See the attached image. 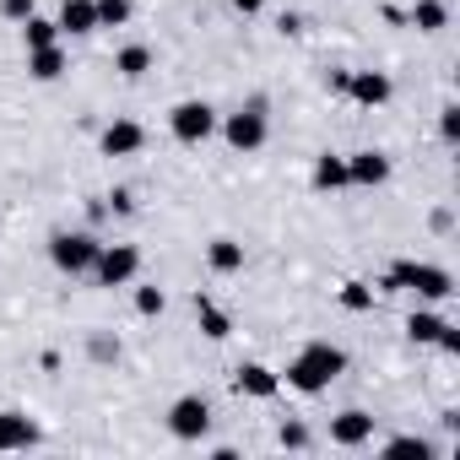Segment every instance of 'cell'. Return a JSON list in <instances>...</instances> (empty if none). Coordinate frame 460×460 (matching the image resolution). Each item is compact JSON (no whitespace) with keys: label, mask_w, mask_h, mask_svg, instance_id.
<instances>
[{"label":"cell","mask_w":460,"mask_h":460,"mask_svg":"<svg viewBox=\"0 0 460 460\" xmlns=\"http://www.w3.org/2000/svg\"><path fill=\"white\" fill-rule=\"evenodd\" d=\"M206 428H211V406H206L200 395H179V401L168 406V433H173V438L195 444V438H206Z\"/></svg>","instance_id":"52a82bcc"},{"label":"cell","mask_w":460,"mask_h":460,"mask_svg":"<svg viewBox=\"0 0 460 460\" xmlns=\"http://www.w3.org/2000/svg\"><path fill=\"white\" fill-rule=\"evenodd\" d=\"M33 444H39V428L22 411H0V449H33Z\"/></svg>","instance_id":"5bb4252c"},{"label":"cell","mask_w":460,"mask_h":460,"mask_svg":"<svg viewBox=\"0 0 460 460\" xmlns=\"http://www.w3.org/2000/svg\"><path fill=\"white\" fill-rule=\"evenodd\" d=\"M341 309H352V314L374 309V288H368V282H347V288H341Z\"/></svg>","instance_id":"603a6c76"},{"label":"cell","mask_w":460,"mask_h":460,"mask_svg":"<svg viewBox=\"0 0 460 460\" xmlns=\"http://www.w3.org/2000/svg\"><path fill=\"white\" fill-rule=\"evenodd\" d=\"M28 76H33V82H60V76H66V49H60V44L28 49Z\"/></svg>","instance_id":"2e32d148"},{"label":"cell","mask_w":460,"mask_h":460,"mask_svg":"<svg viewBox=\"0 0 460 460\" xmlns=\"http://www.w3.org/2000/svg\"><path fill=\"white\" fill-rule=\"evenodd\" d=\"M195 314H200V331H206L211 341H227V336H234V320H227L206 293H195Z\"/></svg>","instance_id":"e0dca14e"},{"label":"cell","mask_w":460,"mask_h":460,"mask_svg":"<svg viewBox=\"0 0 460 460\" xmlns=\"http://www.w3.org/2000/svg\"><path fill=\"white\" fill-rule=\"evenodd\" d=\"M98 239L93 234H55L49 239V261L66 271V277H93V266H98Z\"/></svg>","instance_id":"277c9868"},{"label":"cell","mask_w":460,"mask_h":460,"mask_svg":"<svg viewBox=\"0 0 460 460\" xmlns=\"http://www.w3.org/2000/svg\"><path fill=\"white\" fill-rule=\"evenodd\" d=\"M136 271H141V250L136 244H103L98 250V266H93L98 288H125V282H136Z\"/></svg>","instance_id":"8992f818"},{"label":"cell","mask_w":460,"mask_h":460,"mask_svg":"<svg viewBox=\"0 0 460 460\" xmlns=\"http://www.w3.org/2000/svg\"><path fill=\"white\" fill-rule=\"evenodd\" d=\"M314 190H347V157L320 152V163H314Z\"/></svg>","instance_id":"ac0fdd59"},{"label":"cell","mask_w":460,"mask_h":460,"mask_svg":"<svg viewBox=\"0 0 460 460\" xmlns=\"http://www.w3.org/2000/svg\"><path fill=\"white\" fill-rule=\"evenodd\" d=\"M374 438V417L368 411H341V417H331V444H341V449H358V444H368Z\"/></svg>","instance_id":"7c38bea8"},{"label":"cell","mask_w":460,"mask_h":460,"mask_svg":"<svg viewBox=\"0 0 460 460\" xmlns=\"http://www.w3.org/2000/svg\"><path fill=\"white\" fill-rule=\"evenodd\" d=\"M146 146V130L136 125V119H114V125H103V136H98V152L103 157H136Z\"/></svg>","instance_id":"9c48e42d"},{"label":"cell","mask_w":460,"mask_h":460,"mask_svg":"<svg viewBox=\"0 0 460 460\" xmlns=\"http://www.w3.org/2000/svg\"><path fill=\"white\" fill-rule=\"evenodd\" d=\"M234 385H239V395H250V401H271V395L282 390V374H271L266 363H239Z\"/></svg>","instance_id":"8fae6325"},{"label":"cell","mask_w":460,"mask_h":460,"mask_svg":"<svg viewBox=\"0 0 460 460\" xmlns=\"http://www.w3.org/2000/svg\"><path fill=\"white\" fill-rule=\"evenodd\" d=\"M379 288H385V293L411 288V293H422V298H449V293H455L449 271H444V266H428V261H395V266H390V277H385Z\"/></svg>","instance_id":"7a4b0ae2"},{"label":"cell","mask_w":460,"mask_h":460,"mask_svg":"<svg viewBox=\"0 0 460 460\" xmlns=\"http://www.w3.org/2000/svg\"><path fill=\"white\" fill-rule=\"evenodd\" d=\"M358 109H379V103H390V76L385 71H347V87H341Z\"/></svg>","instance_id":"ba28073f"},{"label":"cell","mask_w":460,"mask_h":460,"mask_svg":"<svg viewBox=\"0 0 460 460\" xmlns=\"http://www.w3.org/2000/svg\"><path fill=\"white\" fill-rule=\"evenodd\" d=\"M109 200H114V211H136V200H130V190H114Z\"/></svg>","instance_id":"4dcf8cb0"},{"label":"cell","mask_w":460,"mask_h":460,"mask_svg":"<svg viewBox=\"0 0 460 460\" xmlns=\"http://www.w3.org/2000/svg\"><path fill=\"white\" fill-rule=\"evenodd\" d=\"M60 33H71V39L98 33V0H66L60 6Z\"/></svg>","instance_id":"4fadbf2b"},{"label":"cell","mask_w":460,"mask_h":460,"mask_svg":"<svg viewBox=\"0 0 460 460\" xmlns=\"http://www.w3.org/2000/svg\"><path fill=\"white\" fill-rule=\"evenodd\" d=\"M206 266H211L217 277L244 271V244H234V239H211V244H206Z\"/></svg>","instance_id":"9a60e30c"},{"label":"cell","mask_w":460,"mask_h":460,"mask_svg":"<svg viewBox=\"0 0 460 460\" xmlns=\"http://www.w3.org/2000/svg\"><path fill=\"white\" fill-rule=\"evenodd\" d=\"M341 374H347V352H341V347H331V341H309V347L288 363L282 385H293L298 395H320V390H331Z\"/></svg>","instance_id":"6da1fadb"},{"label":"cell","mask_w":460,"mask_h":460,"mask_svg":"<svg viewBox=\"0 0 460 460\" xmlns=\"http://www.w3.org/2000/svg\"><path fill=\"white\" fill-rule=\"evenodd\" d=\"M163 288H136V314H163Z\"/></svg>","instance_id":"d4e9b609"},{"label":"cell","mask_w":460,"mask_h":460,"mask_svg":"<svg viewBox=\"0 0 460 460\" xmlns=\"http://www.w3.org/2000/svg\"><path fill=\"white\" fill-rule=\"evenodd\" d=\"M168 130H173V141L200 146V141H211V136H217V109H211L206 98H184V103H173V109H168Z\"/></svg>","instance_id":"3957f363"},{"label":"cell","mask_w":460,"mask_h":460,"mask_svg":"<svg viewBox=\"0 0 460 460\" xmlns=\"http://www.w3.org/2000/svg\"><path fill=\"white\" fill-rule=\"evenodd\" d=\"M22 44H28V49H49V44H60V22H49V17L33 12V17L22 22Z\"/></svg>","instance_id":"d6986e66"},{"label":"cell","mask_w":460,"mask_h":460,"mask_svg":"<svg viewBox=\"0 0 460 460\" xmlns=\"http://www.w3.org/2000/svg\"><path fill=\"white\" fill-rule=\"evenodd\" d=\"M385 179H390V157H385V152H352V157H347V184L379 190Z\"/></svg>","instance_id":"30bf717a"},{"label":"cell","mask_w":460,"mask_h":460,"mask_svg":"<svg viewBox=\"0 0 460 460\" xmlns=\"http://www.w3.org/2000/svg\"><path fill=\"white\" fill-rule=\"evenodd\" d=\"M309 444V428L304 422H282V449H304Z\"/></svg>","instance_id":"83f0119b"},{"label":"cell","mask_w":460,"mask_h":460,"mask_svg":"<svg viewBox=\"0 0 460 460\" xmlns=\"http://www.w3.org/2000/svg\"><path fill=\"white\" fill-rule=\"evenodd\" d=\"M234 12H244V17H261V12H266V0H234Z\"/></svg>","instance_id":"f546056e"},{"label":"cell","mask_w":460,"mask_h":460,"mask_svg":"<svg viewBox=\"0 0 460 460\" xmlns=\"http://www.w3.org/2000/svg\"><path fill=\"white\" fill-rule=\"evenodd\" d=\"M114 71H119V76H130V82H136V76H146V71H152V49H146V44H125V49L114 55Z\"/></svg>","instance_id":"ffe728a7"},{"label":"cell","mask_w":460,"mask_h":460,"mask_svg":"<svg viewBox=\"0 0 460 460\" xmlns=\"http://www.w3.org/2000/svg\"><path fill=\"white\" fill-rule=\"evenodd\" d=\"M222 136H227V146H234V152H261L266 136H271V125H266V103H250V109H239V114H227Z\"/></svg>","instance_id":"5b68a950"},{"label":"cell","mask_w":460,"mask_h":460,"mask_svg":"<svg viewBox=\"0 0 460 460\" xmlns=\"http://www.w3.org/2000/svg\"><path fill=\"white\" fill-rule=\"evenodd\" d=\"M0 17H6V22H28L33 17V0H0Z\"/></svg>","instance_id":"484cf974"},{"label":"cell","mask_w":460,"mask_h":460,"mask_svg":"<svg viewBox=\"0 0 460 460\" xmlns=\"http://www.w3.org/2000/svg\"><path fill=\"white\" fill-rule=\"evenodd\" d=\"M411 22H417L422 33H438V28L449 22V0H417V12H411Z\"/></svg>","instance_id":"7402d4cb"},{"label":"cell","mask_w":460,"mask_h":460,"mask_svg":"<svg viewBox=\"0 0 460 460\" xmlns=\"http://www.w3.org/2000/svg\"><path fill=\"white\" fill-rule=\"evenodd\" d=\"M277 28H282V33H288V39H298V33H304V17H293V12H288V17H282V22H277Z\"/></svg>","instance_id":"f1b7e54d"},{"label":"cell","mask_w":460,"mask_h":460,"mask_svg":"<svg viewBox=\"0 0 460 460\" xmlns=\"http://www.w3.org/2000/svg\"><path fill=\"white\" fill-rule=\"evenodd\" d=\"M438 130H444V141H455V136H460V109H455V103H444V109H438Z\"/></svg>","instance_id":"4316f807"},{"label":"cell","mask_w":460,"mask_h":460,"mask_svg":"<svg viewBox=\"0 0 460 460\" xmlns=\"http://www.w3.org/2000/svg\"><path fill=\"white\" fill-rule=\"evenodd\" d=\"M444 325H449V320H438V314H428V309H417V314L406 320V336H411V341H422V347H433V341L444 336Z\"/></svg>","instance_id":"44dd1931"},{"label":"cell","mask_w":460,"mask_h":460,"mask_svg":"<svg viewBox=\"0 0 460 460\" xmlns=\"http://www.w3.org/2000/svg\"><path fill=\"white\" fill-rule=\"evenodd\" d=\"M130 22V0H98V28H125Z\"/></svg>","instance_id":"cb8c5ba5"}]
</instances>
